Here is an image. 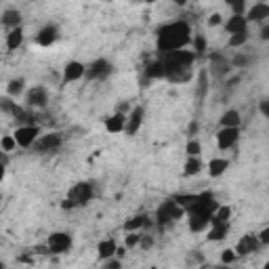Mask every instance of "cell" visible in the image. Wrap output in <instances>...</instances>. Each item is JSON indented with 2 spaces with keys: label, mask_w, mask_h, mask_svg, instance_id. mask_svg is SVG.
Segmentation results:
<instances>
[{
  "label": "cell",
  "mask_w": 269,
  "mask_h": 269,
  "mask_svg": "<svg viewBox=\"0 0 269 269\" xmlns=\"http://www.w3.org/2000/svg\"><path fill=\"white\" fill-rule=\"evenodd\" d=\"M191 26L185 19H175L156 30V49L160 55H168L175 51H183L191 42Z\"/></svg>",
  "instance_id": "obj_1"
},
{
  "label": "cell",
  "mask_w": 269,
  "mask_h": 269,
  "mask_svg": "<svg viewBox=\"0 0 269 269\" xmlns=\"http://www.w3.org/2000/svg\"><path fill=\"white\" fill-rule=\"evenodd\" d=\"M162 63H164V72H166V78L168 82H187L191 78V67L196 63V55L194 51H175V53H168V55H162L160 57Z\"/></svg>",
  "instance_id": "obj_2"
},
{
  "label": "cell",
  "mask_w": 269,
  "mask_h": 269,
  "mask_svg": "<svg viewBox=\"0 0 269 269\" xmlns=\"http://www.w3.org/2000/svg\"><path fill=\"white\" fill-rule=\"evenodd\" d=\"M95 198V187L88 181H80L76 183L70 194H67V200L63 202V208H76V206H86L88 202Z\"/></svg>",
  "instance_id": "obj_3"
},
{
  "label": "cell",
  "mask_w": 269,
  "mask_h": 269,
  "mask_svg": "<svg viewBox=\"0 0 269 269\" xmlns=\"http://www.w3.org/2000/svg\"><path fill=\"white\" fill-rule=\"evenodd\" d=\"M181 217H185V210L181 206H177L175 202L168 198V200H164L162 204L158 206V210H156V225H158L160 229H164L168 223H175Z\"/></svg>",
  "instance_id": "obj_4"
},
{
  "label": "cell",
  "mask_w": 269,
  "mask_h": 269,
  "mask_svg": "<svg viewBox=\"0 0 269 269\" xmlns=\"http://www.w3.org/2000/svg\"><path fill=\"white\" fill-rule=\"evenodd\" d=\"M111 72H114V65H111V61L107 59H95L93 63H88L86 65V70H84V76L88 80H107L111 76Z\"/></svg>",
  "instance_id": "obj_5"
},
{
  "label": "cell",
  "mask_w": 269,
  "mask_h": 269,
  "mask_svg": "<svg viewBox=\"0 0 269 269\" xmlns=\"http://www.w3.org/2000/svg\"><path fill=\"white\" fill-rule=\"evenodd\" d=\"M219 208V202L215 198L213 191H202L198 194V200H196V206L191 213L187 215H204V217H213V213Z\"/></svg>",
  "instance_id": "obj_6"
},
{
  "label": "cell",
  "mask_w": 269,
  "mask_h": 269,
  "mask_svg": "<svg viewBox=\"0 0 269 269\" xmlns=\"http://www.w3.org/2000/svg\"><path fill=\"white\" fill-rule=\"evenodd\" d=\"M72 248V236L67 232H55L47 240V253L51 255H63Z\"/></svg>",
  "instance_id": "obj_7"
},
{
  "label": "cell",
  "mask_w": 269,
  "mask_h": 269,
  "mask_svg": "<svg viewBox=\"0 0 269 269\" xmlns=\"http://www.w3.org/2000/svg\"><path fill=\"white\" fill-rule=\"evenodd\" d=\"M40 137V126L32 124V126H17V130L13 132V139L19 147H32L36 143V139Z\"/></svg>",
  "instance_id": "obj_8"
},
{
  "label": "cell",
  "mask_w": 269,
  "mask_h": 269,
  "mask_svg": "<svg viewBox=\"0 0 269 269\" xmlns=\"http://www.w3.org/2000/svg\"><path fill=\"white\" fill-rule=\"evenodd\" d=\"M61 134L59 132H49V134H42V137L36 139V143L32 145L38 153H53L61 147Z\"/></svg>",
  "instance_id": "obj_9"
},
{
  "label": "cell",
  "mask_w": 269,
  "mask_h": 269,
  "mask_svg": "<svg viewBox=\"0 0 269 269\" xmlns=\"http://www.w3.org/2000/svg\"><path fill=\"white\" fill-rule=\"evenodd\" d=\"M47 103H49V93L44 86H32L26 93V105L30 109H42L47 107Z\"/></svg>",
  "instance_id": "obj_10"
},
{
  "label": "cell",
  "mask_w": 269,
  "mask_h": 269,
  "mask_svg": "<svg viewBox=\"0 0 269 269\" xmlns=\"http://www.w3.org/2000/svg\"><path fill=\"white\" fill-rule=\"evenodd\" d=\"M259 248H261V244H259L257 236H255V234H246V236H242V238L238 240L234 253H236V257H248V255L257 253Z\"/></svg>",
  "instance_id": "obj_11"
},
{
  "label": "cell",
  "mask_w": 269,
  "mask_h": 269,
  "mask_svg": "<svg viewBox=\"0 0 269 269\" xmlns=\"http://www.w3.org/2000/svg\"><path fill=\"white\" fill-rule=\"evenodd\" d=\"M244 19L248 21H255V24H265V21L269 19V5L267 3H255L251 5L248 9H246L244 13Z\"/></svg>",
  "instance_id": "obj_12"
},
{
  "label": "cell",
  "mask_w": 269,
  "mask_h": 269,
  "mask_svg": "<svg viewBox=\"0 0 269 269\" xmlns=\"http://www.w3.org/2000/svg\"><path fill=\"white\" fill-rule=\"evenodd\" d=\"M240 139V128H219L217 132V145L219 149H232Z\"/></svg>",
  "instance_id": "obj_13"
},
{
  "label": "cell",
  "mask_w": 269,
  "mask_h": 269,
  "mask_svg": "<svg viewBox=\"0 0 269 269\" xmlns=\"http://www.w3.org/2000/svg\"><path fill=\"white\" fill-rule=\"evenodd\" d=\"M57 38H59V28L55 24H47L36 34V44L38 47H53L57 42Z\"/></svg>",
  "instance_id": "obj_14"
},
{
  "label": "cell",
  "mask_w": 269,
  "mask_h": 269,
  "mask_svg": "<svg viewBox=\"0 0 269 269\" xmlns=\"http://www.w3.org/2000/svg\"><path fill=\"white\" fill-rule=\"evenodd\" d=\"M143 118H145V109H143L141 105H134V107L130 109V114L126 116V126H124V132H126V134H134V132H137V130L141 128Z\"/></svg>",
  "instance_id": "obj_15"
},
{
  "label": "cell",
  "mask_w": 269,
  "mask_h": 269,
  "mask_svg": "<svg viewBox=\"0 0 269 269\" xmlns=\"http://www.w3.org/2000/svg\"><path fill=\"white\" fill-rule=\"evenodd\" d=\"M84 70L86 65L80 63V61H67L65 67H63V82H76L84 76Z\"/></svg>",
  "instance_id": "obj_16"
},
{
  "label": "cell",
  "mask_w": 269,
  "mask_h": 269,
  "mask_svg": "<svg viewBox=\"0 0 269 269\" xmlns=\"http://www.w3.org/2000/svg\"><path fill=\"white\" fill-rule=\"evenodd\" d=\"M225 32H227L229 36L248 32V21L244 19V15H232V17L225 21Z\"/></svg>",
  "instance_id": "obj_17"
},
{
  "label": "cell",
  "mask_w": 269,
  "mask_h": 269,
  "mask_svg": "<svg viewBox=\"0 0 269 269\" xmlns=\"http://www.w3.org/2000/svg\"><path fill=\"white\" fill-rule=\"evenodd\" d=\"M187 227L194 234H202L210 227V217L204 215H187Z\"/></svg>",
  "instance_id": "obj_18"
},
{
  "label": "cell",
  "mask_w": 269,
  "mask_h": 269,
  "mask_svg": "<svg viewBox=\"0 0 269 269\" xmlns=\"http://www.w3.org/2000/svg\"><path fill=\"white\" fill-rule=\"evenodd\" d=\"M0 24H3L9 32L15 30V28H21V11L17 9H7L3 13V17H0Z\"/></svg>",
  "instance_id": "obj_19"
},
{
  "label": "cell",
  "mask_w": 269,
  "mask_h": 269,
  "mask_svg": "<svg viewBox=\"0 0 269 269\" xmlns=\"http://www.w3.org/2000/svg\"><path fill=\"white\" fill-rule=\"evenodd\" d=\"M124 126H126V116L122 114V111H116L114 116H109V118L105 120V130H107V132H111V134H118V132H122V130H124Z\"/></svg>",
  "instance_id": "obj_20"
},
{
  "label": "cell",
  "mask_w": 269,
  "mask_h": 269,
  "mask_svg": "<svg viewBox=\"0 0 269 269\" xmlns=\"http://www.w3.org/2000/svg\"><path fill=\"white\" fill-rule=\"evenodd\" d=\"M170 200L175 202L177 206H181V208L185 210V215H187V213H191V210H194V206H196L198 194H175Z\"/></svg>",
  "instance_id": "obj_21"
},
{
  "label": "cell",
  "mask_w": 269,
  "mask_h": 269,
  "mask_svg": "<svg viewBox=\"0 0 269 269\" xmlns=\"http://www.w3.org/2000/svg\"><path fill=\"white\" fill-rule=\"evenodd\" d=\"M145 78H147V80H164V78H166L162 59H156V61H151V63L145 67Z\"/></svg>",
  "instance_id": "obj_22"
},
{
  "label": "cell",
  "mask_w": 269,
  "mask_h": 269,
  "mask_svg": "<svg viewBox=\"0 0 269 269\" xmlns=\"http://www.w3.org/2000/svg\"><path fill=\"white\" fill-rule=\"evenodd\" d=\"M116 251H118V246H116V242L111 240V238L101 240L99 246H97V255H99V259H103V261H107V259H111V257H116Z\"/></svg>",
  "instance_id": "obj_23"
},
{
  "label": "cell",
  "mask_w": 269,
  "mask_h": 269,
  "mask_svg": "<svg viewBox=\"0 0 269 269\" xmlns=\"http://www.w3.org/2000/svg\"><path fill=\"white\" fill-rule=\"evenodd\" d=\"M219 122H221V128H240V122H242L240 111L238 109H227L225 114L219 118Z\"/></svg>",
  "instance_id": "obj_24"
},
{
  "label": "cell",
  "mask_w": 269,
  "mask_h": 269,
  "mask_svg": "<svg viewBox=\"0 0 269 269\" xmlns=\"http://www.w3.org/2000/svg\"><path fill=\"white\" fill-rule=\"evenodd\" d=\"M227 234H229V223H219V225H210L206 240L208 242H221V240L227 238Z\"/></svg>",
  "instance_id": "obj_25"
},
{
  "label": "cell",
  "mask_w": 269,
  "mask_h": 269,
  "mask_svg": "<svg viewBox=\"0 0 269 269\" xmlns=\"http://www.w3.org/2000/svg\"><path fill=\"white\" fill-rule=\"evenodd\" d=\"M147 223H149L147 215H134V217H130V219L124 223V232H126V234H134V232L143 229Z\"/></svg>",
  "instance_id": "obj_26"
},
{
  "label": "cell",
  "mask_w": 269,
  "mask_h": 269,
  "mask_svg": "<svg viewBox=\"0 0 269 269\" xmlns=\"http://www.w3.org/2000/svg\"><path fill=\"white\" fill-rule=\"evenodd\" d=\"M227 168H229V160H227V158H213V160L208 162V175H210L213 179L221 177Z\"/></svg>",
  "instance_id": "obj_27"
},
{
  "label": "cell",
  "mask_w": 269,
  "mask_h": 269,
  "mask_svg": "<svg viewBox=\"0 0 269 269\" xmlns=\"http://www.w3.org/2000/svg\"><path fill=\"white\" fill-rule=\"evenodd\" d=\"M21 44H24V28H15L7 34V49L9 51H17Z\"/></svg>",
  "instance_id": "obj_28"
},
{
  "label": "cell",
  "mask_w": 269,
  "mask_h": 269,
  "mask_svg": "<svg viewBox=\"0 0 269 269\" xmlns=\"http://www.w3.org/2000/svg\"><path fill=\"white\" fill-rule=\"evenodd\" d=\"M229 217H232V206L227 204H219V208L213 213L210 217V225H219V223H229Z\"/></svg>",
  "instance_id": "obj_29"
},
{
  "label": "cell",
  "mask_w": 269,
  "mask_h": 269,
  "mask_svg": "<svg viewBox=\"0 0 269 269\" xmlns=\"http://www.w3.org/2000/svg\"><path fill=\"white\" fill-rule=\"evenodd\" d=\"M24 91H26V80H24V78H13V80L7 84V93H9L11 99L19 97Z\"/></svg>",
  "instance_id": "obj_30"
},
{
  "label": "cell",
  "mask_w": 269,
  "mask_h": 269,
  "mask_svg": "<svg viewBox=\"0 0 269 269\" xmlns=\"http://www.w3.org/2000/svg\"><path fill=\"white\" fill-rule=\"evenodd\" d=\"M202 160L200 158H187L185 160V166H183V175L185 177H194V175H198L200 170H202Z\"/></svg>",
  "instance_id": "obj_31"
},
{
  "label": "cell",
  "mask_w": 269,
  "mask_h": 269,
  "mask_svg": "<svg viewBox=\"0 0 269 269\" xmlns=\"http://www.w3.org/2000/svg\"><path fill=\"white\" fill-rule=\"evenodd\" d=\"M0 109L5 111V114H11V116H17V111L21 109L17 105V101H13L11 97H0Z\"/></svg>",
  "instance_id": "obj_32"
},
{
  "label": "cell",
  "mask_w": 269,
  "mask_h": 269,
  "mask_svg": "<svg viewBox=\"0 0 269 269\" xmlns=\"http://www.w3.org/2000/svg\"><path fill=\"white\" fill-rule=\"evenodd\" d=\"M191 42H194V55H196V57L202 55V53H206L208 42H206V38L202 36V34H196V36L191 38Z\"/></svg>",
  "instance_id": "obj_33"
},
{
  "label": "cell",
  "mask_w": 269,
  "mask_h": 269,
  "mask_svg": "<svg viewBox=\"0 0 269 269\" xmlns=\"http://www.w3.org/2000/svg\"><path fill=\"white\" fill-rule=\"evenodd\" d=\"M206 91H208V72L202 70L200 76H198V97L204 99V97H206Z\"/></svg>",
  "instance_id": "obj_34"
},
{
  "label": "cell",
  "mask_w": 269,
  "mask_h": 269,
  "mask_svg": "<svg viewBox=\"0 0 269 269\" xmlns=\"http://www.w3.org/2000/svg\"><path fill=\"white\" fill-rule=\"evenodd\" d=\"M185 153L189 156V158H200L202 153V143L198 139H189L187 145H185Z\"/></svg>",
  "instance_id": "obj_35"
},
{
  "label": "cell",
  "mask_w": 269,
  "mask_h": 269,
  "mask_svg": "<svg viewBox=\"0 0 269 269\" xmlns=\"http://www.w3.org/2000/svg\"><path fill=\"white\" fill-rule=\"evenodd\" d=\"M248 42V32H244V34H234V36H229V40H227V44L232 49H240V47H244V44Z\"/></svg>",
  "instance_id": "obj_36"
},
{
  "label": "cell",
  "mask_w": 269,
  "mask_h": 269,
  "mask_svg": "<svg viewBox=\"0 0 269 269\" xmlns=\"http://www.w3.org/2000/svg\"><path fill=\"white\" fill-rule=\"evenodd\" d=\"M15 147H17V143H15V139H13V134H5V137L0 139V149H3L5 153L13 151Z\"/></svg>",
  "instance_id": "obj_37"
},
{
  "label": "cell",
  "mask_w": 269,
  "mask_h": 269,
  "mask_svg": "<svg viewBox=\"0 0 269 269\" xmlns=\"http://www.w3.org/2000/svg\"><path fill=\"white\" fill-rule=\"evenodd\" d=\"M139 242H141V234H139V232L128 234V236L124 238V246H126V248H137Z\"/></svg>",
  "instance_id": "obj_38"
},
{
  "label": "cell",
  "mask_w": 269,
  "mask_h": 269,
  "mask_svg": "<svg viewBox=\"0 0 269 269\" xmlns=\"http://www.w3.org/2000/svg\"><path fill=\"white\" fill-rule=\"evenodd\" d=\"M236 253L232 251V248H225L221 253V261H223V265H232V263H236Z\"/></svg>",
  "instance_id": "obj_39"
},
{
  "label": "cell",
  "mask_w": 269,
  "mask_h": 269,
  "mask_svg": "<svg viewBox=\"0 0 269 269\" xmlns=\"http://www.w3.org/2000/svg\"><path fill=\"white\" fill-rule=\"evenodd\" d=\"M229 7L234 11V15H244L246 9H248V7H246V3H242V0H240V3H229Z\"/></svg>",
  "instance_id": "obj_40"
},
{
  "label": "cell",
  "mask_w": 269,
  "mask_h": 269,
  "mask_svg": "<svg viewBox=\"0 0 269 269\" xmlns=\"http://www.w3.org/2000/svg\"><path fill=\"white\" fill-rule=\"evenodd\" d=\"M103 269H122V261L118 257H111L105 261V267Z\"/></svg>",
  "instance_id": "obj_41"
},
{
  "label": "cell",
  "mask_w": 269,
  "mask_h": 269,
  "mask_svg": "<svg viewBox=\"0 0 269 269\" xmlns=\"http://www.w3.org/2000/svg\"><path fill=\"white\" fill-rule=\"evenodd\" d=\"M248 63H251V57H246V55H236L234 61H232V65H236V67H244Z\"/></svg>",
  "instance_id": "obj_42"
},
{
  "label": "cell",
  "mask_w": 269,
  "mask_h": 269,
  "mask_svg": "<svg viewBox=\"0 0 269 269\" xmlns=\"http://www.w3.org/2000/svg\"><path fill=\"white\" fill-rule=\"evenodd\" d=\"M139 246H141L143 251H149L151 246H153V238H151V236H143V234H141V242H139Z\"/></svg>",
  "instance_id": "obj_43"
},
{
  "label": "cell",
  "mask_w": 269,
  "mask_h": 269,
  "mask_svg": "<svg viewBox=\"0 0 269 269\" xmlns=\"http://www.w3.org/2000/svg\"><path fill=\"white\" fill-rule=\"evenodd\" d=\"M257 240H259L261 246H267V244H269V227H263L261 234L257 236Z\"/></svg>",
  "instance_id": "obj_44"
},
{
  "label": "cell",
  "mask_w": 269,
  "mask_h": 269,
  "mask_svg": "<svg viewBox=\"0 0 269 269\" xmlns=\"http://www.w3.org/2000/svg\"><path fill=\"white\" fill-rule=\"evenodd\" d=\"M259 111H261L265 118H269V101H267V99H263V101L259 103Z\"/></svg>",
  "instance_id": "obj_45"
},
{
  "label": "cell",
  "mask_w": 269,
  "mask_h": 269,
  "mask_svg": "<svg viewBox=\"0 0 269 269\" xmlns=\"http://www.w3.org/2000/svg\"><path fill=\"white\" fill-rule=\"evenodd\" d=\"M208 26H210V28L221 26V15H219V13H213V15L208 17Z\"/></svg>",
  "instance_id": "obj_46"
},
{
  "label": "cell",
  "mask_w": 269,
  "mask_h": 269,
  "mask_svg": "<svg viewBox=\"0 0 269 269\" xmlns=\"http://www.w3.org/2000/svg\"><path fill=\"white\" fill-rule=\"evenodd\" d=\"M198 130H200V124L194 120V122L189 124V128H187V134H189V137H196V134H198Z\"/></svg>",
  "instance_id": "obj_47"
},
{
  "label": "cell",
  "mask_w": 269,
  "mask_h": 269,
  "mask_svg": "<svg viewBox=\"0 0 269 269\" xmlns=\"http://www.w3.org/2000/svg\"><path fill=\"white\" fill-rule=\"evenodd\" d=\"M261 40H269V21H265L261 28Z\"/></svg>",
  "instance_id": "obj_48"
},
{
  "label": "cell",
  "mask_w": 269,
  "mask_h": 269,
  "mask_svg": "<svg viewBox=\"0 0 269 269\" xmlns=\"http://www.w3.org/2000/svg\"><path fill=\"white\" fill-rule=\"evenodd\" d=\"M0 164H5V166L9 164V156L5 151H0Z\"/></svg>",
  "instance_id": "obj_49"
},
{
  "label": "cell",
  "mask_w": 269,
  "mask_h": 269,
  "mask_svg": "<svg viewBox=\"0 0 269 269\" xmlns=\"http://www.w3.org/2000/svg\"><path fill=\"white\" fill-rule=\"evenodd\" d=\"M5 175H7V166H5V164H0V181L5 179Z\"/></svg>",
  "instance_id": "obj_50"
},
{
  "label": "cell",
  "mask_w": 269,
  "mask_h": 269,
  "mask_svg": "<svg viewBox=\"0 0 269 269\" xmlns=\"http://www.w3.org/2000/svg\"><path fill=\"white\" fill-rule=\"evenodd\" d=\"M0 269H5V263H3V261H0Z\"/></svg>",
  "instance_id": "obj_51"
},
{
  "label": "cell",
  "mask_w": 269,
  "mask_h": 269,
  "mask_svg": "<svg viewBox=\"0 0 269 269\" xmlns=\"http://www.w3.org/2000/svg\"><path fill=\"white\" fill-rule=\"evenodd\" d=\"M0 200H3V194H0Z\"/></svg>",
  "instance_id": "obj_52"
},
{
  "label": "cell",
  "mask_w": 269,
  "mask_h": 269,
  "mask_svg": "<svg viewBox=\"0 0 269 269\" xmlns=\"http://www.w3.org/2000/svg\"><path fill=\"white\" fill-rule=\"evenodd\" d=\"M0 151H3V149H0Z\"/></svg>",
  "instance_id": "obj_53"
}]
</instances>
